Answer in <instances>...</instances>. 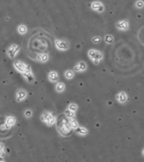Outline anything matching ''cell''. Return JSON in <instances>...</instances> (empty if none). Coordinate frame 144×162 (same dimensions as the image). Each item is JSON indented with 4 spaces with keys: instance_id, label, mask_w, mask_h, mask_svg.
Instances as JSON below:
<instances>
[{
    "instance_id": "6da1fadb",
    "label": "cell",
    "mask_w": 144,
    "mask_h": 162,
    "mask_svg": "<svg viewBox=\"0 0 144 162\" xmlns=\"http://www.w3.org/2000/svg\"><path fill=\"white\" fill-rule=\"evenodd\" d=\"M88 55L90 56V58L93 59V61H95L96 64H98L99 61L103 58L102 53H100L99 52H96V50H89Z\"/></svg>"
},
{
    "instance_id": "7a4b0ae2",
    "label": "cell",
    "mask_w": 144,
    "mask_h": 162,
    "mask_svg": "<svg viewBox=\"0 0 144 162\" xmlns=\"http://www.w3.org/2000/svg\"><path fill=\"white\" fill-rule=\"evenodd\" d=\"M41 120L44 123H46L48 125H52L56 122L55 117L52 114H44L41 116Z\"/></svg>"
},
{
    "instance_id": "3957f363",
    "label": "cell",
    "mask_w": 144,
    "mask_h": 162,
    "mask_svg": "<svg viewBox=\"0 0 144 162\" xmlns=\"http://www.w3.org/2000/svg\"><path fill=\"white\" fill-rule=\"evenodd\" d=\"M70 130H71V128L70 127V125L68 124V123H66L65 122H63L62 123V124L61 125V127H60V132H61V134H65V135H67V134H69L70 132Z\"/></svg>"
},
{
    "instance_id": "277c9868",
    "label": "cell",
    "mask_w": 144,
    "mask_h": 162,
    "mask_svg": "<svg viewBox=\"0 0 144 162\" xmlns=\"http://www.w3.org/2000/svg\"><path fill=\"white\" fill-rule=\"evenodd\" d=\"M56 47L59 49V50H67L68 48H69V43L64 41H60L58 40L56 41Z\"/></svg>"
},
{
    "instance_id": "5b68a950",
    "label": "cell",
    "mask_w": 144,
    "mask_h": 162,
    "mask_svg": "<svg viewBox=\"0 0 144 162\" xmlns=\"http://www.w3.org/2000/svg\"><path fill=\"white\" fill-rule=\"evenodd\" d=\"M18 52H19V47L17 45H13L8 49V54L10 55V57H14Z\"/></svg>"
},
{
    "instance_id": "8992f818",
    "label": "cell",
    "mask_w": 144,
    "mask_h": 162,
    "mask_svg": "<svg viewBox=\"0 0 144 162\" xmlns=\"http://www.w3.org/2000/svg\"><path fill=\"white\" fill-rule=\"evenodd\" d=\"M14 66H15V68H16V70H18L19 71H21V72H24L25 71V70H26V65H24L23 62H21V61H17V62H15V64H14Z\"/></svg>"
},
{
    "instance_id": "52a82bcc",
    "label": "cell",
    "mask_w": 144,
    "mask_h": 162,
    "mask_svg": "<svg viewBox=\"0 0 144 162\" xmlns=\"http://www.w3.org/2000/svg\"><path fill=\"white\" fill-rule=\"evenodd\" d=\"M117 100L120 102V103H125L127 101V96L124 92H121L117 95Z\"/></svg>"
},
{
    "instance_id": "ba28073f",
    "label": "cell",
    "mask_w": 144,
    "mask_h": 162,
    "mask_svg": "<svg viewBox=\"0 0 144 162\" xmlns=\"http://www.w3.org/2000/svg\"><path fill=\"white\" fill-rule=\"evenodd\" d=\"M14 123H15V119H14V117H12V116H9V117L6 118L5 127H6V128H9L10 126L14 125Z\"/></svg>"
},
{
    "instance_id": "9c48e42d",
    "label": "cell",
    "mask_w": 144,
    "mask_h": 162,
    "mask_svg": "<svg viewBox=\"0 0 144 162\" xmlns=\"http://www.w3.org/2000/svg\"><path fill=\"white\" fill-rule=\"evenodd\" d=\"M117 27L120 30H127L128 29V23L127 21H121L117 23Z\"/></svg>"
},
{
    "instance_id": "30bf717a",
    "label": "cell",
    "mask_w": 144,
    "mask_h": 162,
    "mask_svg": "<svg viewBox=\"0 0 144 162\" xmlns=\"http://www.w3.org/2000/svg\"><path fill=\"white\" fill-rule=\"evenodd\" d=\"M59 79V75L55 72V71H52L50 74H49V79L52 82H55L57 81Z\"/></svg>"
},
{
    "instance_id": "8fae6325",
    "label": "cell",
    "mask_w": 144,
    "mask_h": 162,
    "mask_svg": "<svg viewBox=\"0 0 144 162\" xmlns=\"http://www.w3.org/2000/svg\"><path fill=\"white\" fill-rule=\"evenodd\" d=\"M86 69H87V66L84 62H79L77 66L75 67V70L77 71H84Z\"/></svg>"
},
{
    "instance_id": "7c38bea8",
    "label": "cell",
    "mask_w": 144,
    "mask_h": 162,
    "mask_svg": "<svg viewBox=\"0 0 144 162\" xmlns=\"http://www.w3.org/2000/svg\"><path fill=\"white\" fill-rule=\"evenodd\" d=\"M92 8L95 10H97V11H103L104 10V7H103V5L100 4L98 2H96L92 5Z\"/></svg>"
},
{
    "instance_id": "4fadbf2b",
    "label": "cell",
    "mask_w": 144,
    "mask_h": 162,
    "mask_svg": "<svg viewBox=\"0 0 144 162\" xmlns=\"http://www.w3.org/2000/svg\"><path fill=\"white\" fill-rule=\"evenodd\" d=\"M26 97V93L24 90H20L17 93V101H22Z\"/></svg>"
},
{
    "instance_id": "5bb4252c",
    "label": "cell",
    "mask_w": 144,
    "mask_h": 162,
    "mask_svg": "<svg viewBox=\"0 0 144 162\" xmlns=\"http://www.w3.org/2000/svg\"><path fill=\"white\" fill-rule=\"evenodd\" d=\"M48 59H49V56L47 55V54H39L38 56H37V59L39 61H41V62H45V61H48Z\"/></svg>"
},
{
    "instance_id": "9a60e30c",
    "label": "cell",
    "mask_w": 144,
    "mask_h": 162,
    "mask_svg": "<svg viewBox=\"0 0 144 162\" xmlns=\"http://www.w3.org/2000/svg\"><path fill=\"white\" fill-rule=\"evenodd\" d=\"M75 131L77 132L78 133L81 134V135H86V134H88V130H87V129H85V128H83V127L77 128V129H76Z\"/></svg>"
},
{
    "instance_id": "2e32d148",
    "label": "cell",
    "mask_w": 144,
    "mask_h": 162,
    "mask_svg": "<svg viewBox=\"0 0 144 162\" xmlns=\"http://www.w3.org/2000/svg\"><path fill=\"white\" fill-rule=\"evenodd\" d=\"M69 125H70V127L71 128V129H73V130H76L77 128H79V124H78L77 121H75V120H71Z\"/></svg>"
},
{
    "instance_id": "e0dca14e",
    "label": "cell",
    "mask_w": 144,
    "mask_h": 162,
    "mask_svg": "<svg viewBox=\"0 0 144 162\" xmlns=\"http://www.w3.org/2000/svg\"><path fill=\"white\" fill-rule=\"evenodd\" d=\"M65 89V86H64V84L63 83H59L57 84V86H56V90L58 92H62L63 90Z\"/></svg>"
},
{
    "instance_id": "ac0fdd59",
    "label": "cell",
    "mask_w": 144,
    "mask_h": 162,
    "mask_svg": "<svg viewBox=\"0 0 144 162\" xmlns=\"http://www.w3.org/2000/svg\"><path fill=\"white\" fill-rule=\"evenodd\" d=\"M66 116L68 118H70L71 119V120H74V118H75V114L70 112V111H66Z\"/></svg>"
},
{
    "instance_id": "d6986e66",
    "label": "cell",
    "mask_w": 144,
    "mask_h": 162,
    "mask_svg": "<svg viewBox=\"0 0 144 162\" xmlns=\"http://www.w3.org/2000/svg\"><path fill=\"white\" fill-rule=\"evenodd\" d=\"M18 32H19V33H21V34H23V33L26 32V27H25L24 25H20V26L18 27Z\"/></svg>"
},
{
    "instance_id": "ffe728a7",
    "label": "cell",
    "mask_w": 144,
    "mask_h": 162,
    "mask_svg": "<svg viewBox=\"0 0 144 162\" xmlns=\"http://www.w3.org/2000/svg\"><path fill=\"white\" fill-rule=\"evenodd\" d=\"M65 76H66L67 79H72L73 77H74V73H73L71 70H68V71L65 73Z\"/></svg>"
},
{
    "instance_id": "44dd1931",
    "label": "cell",
    "mask_w": 144,
    "mask_h": 162,
    "mask_svg": "<svg viewBox=\"0 0 144 162\" xmlns=\"http://www.w3.org/2000/svg\"><path fill=\"white\" fill-rule=\"evenodd\" d=\"M69 109H70V112L74 113L75 111H77V109H78V106H77V105H75V104H71V105H70Z\"/></svg>"
},
{
    "instance_id": "7402d4cb",
    "label": "cell",
    "mask_w": 144,
    "mask_h": 162,
    "mask_svg": "<svg viewBox=\"0 0 144 162\" xmlns=\"http://www.w3.org/2000/svg\"><path fill=\"white\" fill-rule=\"evenodd\" d=\"M32 111L31 110H26V111H25V114H24V115H25V117H31L32 116Z\"/></svg>"
},
{
    "instance_id": "603a6c76",
    "label": "cell",
    "mask_w": 144,
    "mask_h": 162,
    "mask_svg": "<svg viewBox=\"0 0 144 162\" xmlns=\"http://www.w3.org/2000/svg\"><path fill=\"white\" fill-rule=\"evenodd\" d=\"M0 156H4V145L0 143Z\"/></svg>"
},
{
    "instance_id": "cb8c5ba5",
    "label": "cell",
    "mask_w": 144,
    "mask_h": 162,
    "mask_svg": "<svg viewBox=\"0 0 144 162\" xmlns=\"http://www.w3.org/2000/svg\"><path fill=\"white\" fill-rule=\"evenodd\" d=\"M105 41H106V42H109V43H111V42L113 41V37H112V36H106Z\"/></svg>"
},
{
    "instance_id": "d4e9b609",
    "label": "cell",
    "mask_w": 144,
    "mask_h": 162,
    "mask_svg": "<svg viewBox=\"0 0 144 162\" xmlns=\"http://www.w3.org/2000/svg\"><path fill=\"white\" fill-rule=\"evenodd\" d=\"M93 41H96V43H97V42H99V41H100V38H95V39H93Z\"/></svg>"
},
{
    "instance_id": "484cf974",
    "label": "cell",
    "mask_w": 144,
    "mask_h": 162,
    "mask_svg": "<svg viewBox=\"0 0 144 162\" xmlns=\"http://www.w3.org/2000/svg\"><path fill=\"white\" fill-rule=\"evenodd\" d=\"M137 6H138V7H142V2H141H141H139Z\"/></svg>"
},
{
    "instance_id": "4316f807",
    "label": "cell",
    "mask_w": 144,
    "mask_h": 162,
    "mask_svg": "<svg viewBox=\"0 0 144 162\" xmlns=\"http://www.w3.org/2000/svg\"><path fill=\"white\" fill-rule=\"evenodd\" d=\"M1 162H3V161H1Z\"/></svg>"
}]
</instances>
